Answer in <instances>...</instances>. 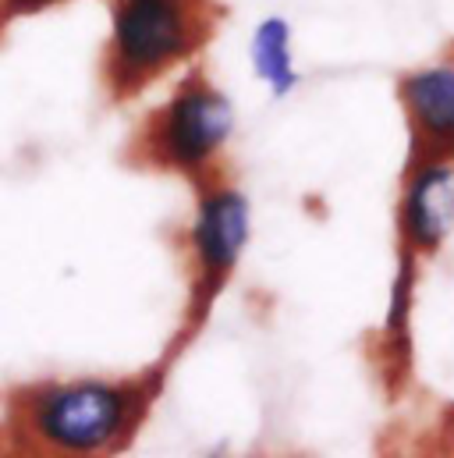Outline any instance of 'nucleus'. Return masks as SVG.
Instances as JSON below:
<instances>
[{"instance_id": "obj_2", "label": "nucleus", "mask_w": 454, "mask_h": 458, "mask_svg": "<svg viewBox=\"0 0 454 458\" xmlns=\"http://www.w3.org/2000/svg\"><path fill=\"white\" fill-rule=\"evenodd\" d=\"M203 36V0H117L111 29V72L135 89L181 61Z\"/></svg>"}, {"instance_id": "obj_3", "label": "nucleus", "mask_w": 454, "mask_h": 458, "mask_svg": "<svg viewBox=\"0 0 454 458\" xmlns=\"http://www.w3.org/2000/svg\"><path fill=\"white\" fill-rule=\"evenodd\" d=\"M234 131V104L206 82L181 86L149 128V153L164 167L203 171Z\"/></svg>"}, {"instance_id": "obj_5", "label": "nucleus", "mask_w": 454, "mask_h": 458, "mask_svg": "<svg viewBox=\"0 0 454 458\" xmlns=\"http://www.w3.org/2000/svg\"><path fill=\"white\" fill-rule=\"evenodd\" d=\"M401 225L412 245L433 249L454 231V164H426L412 174Z\"/></svg>"}, {"instance_id": "obj_7", "label": "nucleus", "mask_w": 454, "mask_h": 458, "mask_svg": "<svg viewBox=\"0 0 454 458\" xmlns=\"http://www.w3.org/2000/svg\"><path fill=\"white\" fill-rule=\"evenodd\" d=\"M252 72L270 86L273 97H288L298 86V68L291 57V25L288 18H263L252 32Z\"/></svg>"}, {"instance_id": "obj_1", "label": "nucleus", "mask_w": 454, "mask_h": 458, "mask_svg": "<svg viewBox=\"0 0 454 458\" xmlns=\"http://www.w3.org/2000/svg\"><path fill=\"white\" fill-rule=\"evenodd\" d=\"M139 394L111 380L46 384L25 402V427L39 448L93 455L117 445L135 416Z\"/></svg>"}, {"instance_id": "obj_4", "label": "nucleus", "mask_w": 454, "mask_h": 458, "mask_svg": "<svg viewBox=\"0 0 454 458\" xmlns=\"http://www.w3.org/2000/svg\"><path fill=\"white\" fill-rule=\"evenodd\" d=\"M248 234H252L248 199L231 185L206 189L196 207L189 242H192V256L203 274V284L210 292H217L221 281L238 267V259L248 245Z\"/></svg>"}, {"instance_id": "obj_6", "label": "nucleus", "mask_w": 454, "mask_h": 458, "mask_svg": "<svg viewBox=\"0 0 454 458\" xmlns=\"http://www.w3.org/2000/svg\"><path fill=\"white\" fill-rule=\"evenodd\" d=\"M405 104L433 139H454V68H426L405 79Z\"/></svg>"}]
</instances>
